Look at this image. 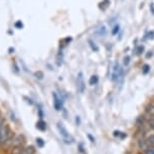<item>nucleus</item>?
<instances>
[{"label":"nucleus","mask_w":154,"mask_h":154,"mask_svg":"<svg viewBox=\"0 0 154 154\" xmlns=\"http://www.w3.org/2000/svg\"><path fill=\"white\" fill-rule=\"evenodd\" d=\"M77 87L78 90L80 91V93H84L86 90V84H85V80H84V74L82 72H80L78 74L77 77Z\"/></svg>","instance_id":"nucleus-3"},{"label":"nucleus","mask_w":154,"mask_h":154,"mask_svg":"<svg viewBox=\"0 0 154 154\" xmlns=\"http://www.w3.org/2000/svg\"><path fill=\"white\" fill-rule=\"evenodd\" d=\"M63 53H62V51H60L59 54H57V65L59 66H60L63 65Z\"/></svg>","instance_id":"nucleus-15"},{"label":"nucleus","mask_w":154,"mask_h":154,"mask_svg":"<svg viewBox=\"0 0 154 154\" xmlns=\"http://www.w3.org/2000/svg\"><path fill=\"white\" fill-rule=\"evenodd\" d=\"M121 69H122V68L120 66V65H119L118 63H116L115 66H114V69H113V75H112V81H113V82H116V81H117Z\"/></svg>","instance_id":"nucleus-5"},{"label":"nucleus","mask_w":154,"mask_h":154,"mask_svg":"<svg viewBox=\"0 0 154 154\" xmlns=\"http://www.w3.org/2000/svg\"><path fill=\"white\" fill-rule=\"evenodd\" d=\"M152 56H153V53H152V51H148V54H146V57H147V59H149V57H151Z\"/></svg>","instance_id":"nucleus-32"},{"label":"nucleus","mask_w":154,"mask_h":154,"mask_svg":"<svg viewBox=\"0 0 154 154\" xmlns=\"http://www.w3.org/2000/svg\"><path fill=\"white\" fill-rule=\"evenodd\" d=\"M130 63V57L129 56H126L124 57V66H129Z\"/></svg>","instance_id":"nucleus-21"},{"label":"nucleus","mask_w":154,"mask_h":154,"mask_svg":"<svg viewBox=\"0 0 154 154\" xmlns=\"http://www.w3.org/2000/svg\"><path fill=\"white\" fill-rule=\"evenodd\" d=\"M150 126H151V128L154 130V120H152L151 121V123H150Z\"/></svg>","instance_id":"nucleus-35"},{"label":"nucleus","mask_w":154,"mask_h":154,"mask_svg":"<svg viewBox=\"0 0 154 154\" xmlns=\"http://www.w3.org/2000/svg\"><path fill=\"white\" fill-rule=\"evenodd\" d=\"M15 27H16V28H18V29H21V28L23 27L22 22H21V21H17V22H15Z\"/></svg>","instance_id":"nucleus-23"},{"label":"nucleus","mask_w":154,"mask_h":154,"mask_svg":"<svg viewBox=\"0 0 154 154\" xmlns=\"http://www.w3.org/2000/svg\"><path fill=\"white\" fill-rule=\"evenodd\" d=\"M88 138L90 139V141H91L92 143H94V142H95V138L93 137V136H92L91 134H88Z\"/></svg>","instance_id":"nucleus-30"},{"label":"nucleus","mask_w":154,"mask_h":154,"mask_svg":"<svg viewBox=\"0 0 154 154\" xmlns=\"http://www.w3.org/2000/svg\"><path fill=\"white\" fill-rule=\"evenodd\" d=\"M96 33H97V35H99L100 37H103V36H105L106 35V33H107V29H106V27L104 26V25H102V26H100L97 29V31H96Z\"/></svg>","instance_id":"nucleus-10"},{"label":"nucleus","mask_w":154,"mask_h":154,"mask_svg":"<svg viewBox=\"0 0 154 154\" xmlns=\"http://www.w3.org/2000/svg\"><path fill=\"white\" fill-rule=\"evenodd\" d=\"M109 4H110L109 0H104L103 2H101V3H100V8H102L103 10H105L106 8L109 6Z\"/></svg>","instance_id":"nucleus-16"},{"label":"nucleus","mask_w":154,"mask_h":154,"mask_svg":"<svg viewBox=\"0 0 154 154\" xmlns=\"http://www.w3.org/2000/svg\"><path fill=\"white\" fill-rule=\"evenodd\" d=\"M11 120H12V121H16L15 116H14V114H12V112H11Z\"/></svg>","instance_id":"nucleus-33"},{"label":"nucleus","mask_w":154,"mask_h":154,"mask_svg":"<svg viewBox=\"0 0 154 154\" xmlns=\"http://www.w3.org/2000/svg\"><path fill=\"white\" fill-rule=\"evenodd\" d=\"M53 98H54V107L57 111H60L63 108V101L57 96V93H53Z\"/></svg>","instance_id":"nucleus-4"},{"label":"nucleus","mask_w":154,"mask_h":154,"mask_svg":"<svg viewBox=\"0 0 154 154\" xmlns=\"http://www.w3.org/2000/svg\"><path fill=\"white\" fill-rule=\"evenodd\" d=\"M88 42H89V45H90V48H92V51H94L95 53H97V51H99V48H98V45H96V43L93 42L92 39H89L88 40Z\"/></svg>","instance_id":"nucleus-12"},{"label":"nucleus","mask_w":154,"mask_h":154,"mask_svg":"<svg viewBox=\"0 0 154 154\" xmlns=\"http://www.w3.org/2000/svg\"><path fill=\"white\" fill-rule=\"evenodd\" d=\"M143 51H144V46L140 45V46H138L137 49H136V53H137V54H141L142 53H143Z\"/></svg>","instance_id":"nucleus-20"},{"label":"nucleus","mask_w":154,"mask_h":154,"mask_svg":"<svg viewBox=\"0 0 154 154\" xmlns=\"http://www.w3.org/2000/svg\"><path fill=\"white\" fill-rule=\"evenodd\" d=\"M11 135H12V131L10 130L9 126L3 125L1 129H0V145H3L7 143L8 141H10Z\"/></svg>","instance_id":"nucleus-2"},{"label":"nucleus","mask_w":154,"mask_h":154,"mask_svg":"<svg viewBox=\"0 0 154 154\" xmlns=\"http://www.w3.org/2000/svg\"><path fill=\"white\" fill-rule=\"evenodd\" d=\"M75 124H77L78 126H80V124H81V119L79 116H75Z\"/></svg>","instance_id":"nucleus-26"},{"label":"nucleus","mask_w":154,"mask_h":154,"mask_svg":"<svg viewBox=\"0 0 154 154\" xmlns=\"http://www.w3.org/2000/svg\"><path fill=\"white\" fill-rule=\"evenodd\" d=\"M99 83V77L97 75H93L91 78H90V80H89V84L91 86H95V85H97V84Z\"/></svg>","instance_id":"nucleus-11"},{"label":"nucleus","mask_w":154,"mask_h":154,"mask_svg":"<svg viewBox=\"0 0 154 154\" xmlns=\"http://www.w3.org/2000/svg\"><path fill=\"white\" fill-rule=\"evenodd\" d=\"M57 130H59L60 136L63 138V142H65L66 144H72L74 143L75 142L74 137L69 134V131L66 130V128L63 126V124L62 123V122H57Z\"/></svg>","instance_id":"nucleus-1"},{"label":"nucleus","mask_w":154,"mask_h":154,"mask_svg":"<svg viewBox=\"0 0 154 154\" xmlns=\"http://www.w3.org/2000/svg\"><path fill=\"white\" fill-rule=\"evenodd\" d=\"M145 154H154V149H147L145 151Z\"/></svg>","instance_id":"nucleus-29"},{"label":"nucleus","mask_w":154,"mask_h":154,"mask_svg":"<svg viewBox=\"0 0 154 154\" xmlns=\"http://www.w3.org/2000/svg\"><path fill=\"white\" fill-rule=\"evenodd\" d=\"M150 8H151V10H152V13L154 14V5H153V3H150Z\"/></svg>","instance_id":"nucleus-34"},{"label":"nucleus","mask_w":154,"mask_h":154,"mask_svg":"<svg viewBox=\"0 0 154 154\" xmlns=\"http://www.w3.org/2000/svg\"><path fill=\"white\" fill-rule=\"evenodd\" d=\"M119 31H120V25L116 24L115 26L113 27V29H112V34H113V35H116V34H118Z\"/></svg>","instance_id":"nucleus-18"},{"label":"nucleus","mask_w":154,"mask_h":154,"mask_svg":"<svg viewBox=\"0 0 154 154\" xmlns=\"http://www.w3.org/2000/svg\"><path fill=\"white\" fill-rule=\"evenodd\" d=\"M113 135H114L115 137H120L121 139H124L127 136L126 133H123V132L119 131V130H115V131L113 132Z\"/></svg>","instance_id":"nucleus-13"},{"label":"nucleus","mask_w":154,"mask_h":154,"mask_svg":"<svg viewBox=\"0 0 154 154\" xmlns=\"http://www.w3.org/2000/svg\"><path fill=\"white\" fill-rule=\"evenodd\" d=\"M24 100H26V102L29 105H33V102H32V100L31 99H29V98H27V97H24Z\"/></svg>","instance_id":"nucleus-25"},{"label":"nucleus","mask_w":154,"mask_h":154,"mask_svg":"<svg viewBox=\"0 0 154 154\" xmlns=\"http://www.w3.org/2000/svg\"><path fill=\"white\" fill-rule=\"evenodd\" d=\"M38 116H39V118H40V119H42V118H43V112H42V108H39V109H38Z\"/></svg>","instance_id":"nucleus-27"},{"label":"nucleus","mask_w":154,"mask_h":154,"mask_svg":"<svg viewBox=\"0 0 154 154\" xmlns=\"http://www.w3.org/2000/svg\"><path fill=\"white\" fill-rule=\"evenodd\" d=\"M22 151H23L22 146H20V145H15V146H12L11 154H22Z\"/></svg>","instance_id":"nucleus-9"},{"label":"nucleus","mask_w":154,"mask_h":154,"mask_svg":"<svg viewBox=\"0 0 154 154\" xmlns=\"http://www.w3.org/2000/svg\"><path fill=\"white\" fill-rule=\"evenodd\" d=\"M149 72H150V66L149 65H144L143 66H142V72H143L144 75H147Z\"/></svg>","instance_id":"nucleus-17"},{"label":"nucleus","mask_w":154,"mask_h":154,"mask_svg":"<svg viewBox=\"0 0 154 154\" xmlns=\"http://www.w3.org/2000/svg\"><path fill=\"white\" fill-rule=\"evenodd\" d=\"M34 75H35V78H36V79H38V80H42L43 79V72H40V71L36 72L35 74H34Z\"/></svg>","instance_id":"nucleus-19"},{"label":"nucleus","mask_w":154,"mask_h":154,"mask_svg":"<svg viewBox=\"0 0 154 154\" xmlns=\"http://www.w3.org/2000/svg\"><path fill=\"white\" fill-rule=\"evenodd\" d=\"M3 125H4V120H3V118L0 117V129H1Z\"/></svg>","instance_id":"nucleus-31"},{"label":"nucleus","mask_w":154,"mask_h":154,"mask_svg":"<svg viewBox=\"0 0 154 154\" xmlns=\"http://www.w3.org/2000/svg\"><path fill=\"white\" fill-rule=\"evenodd\" d=\"M153 35H154V32H153V31H151V32H149V33L147 34V38H148V39H149V38L152 39L153 37H154Z\"/></svg>","instance_id":"nucleus-28"},{"label":"nucleus","mask_w":154,"mask_h":154,"mask_svg":"<svg viewBox=\"0 0 154 154\" xmlns=\"http://www.w3.org/2000/svg\"><path fill=\"white\" fill-rule=\"evenodd\" d=\"M35 142H36V144H37V147H39V148H43V147H45V140H43L42 137H37L35 139Z\"/></svg>","instance_id":"nucleus-14"},{"label":"nucleus","mask_w":154,"mask_h":154,"mask_svg":"<svg viewBox=\"0 0 154 154\" xmlns=\"http://www.w3.org/2000/svg\"><path fill=\"white\" fill-rule=\"evenodd\" d=\"M35 153V147L32 146V145H29V146L23 148L22 154H34Z\"/></svg>","instance_id":"nucleus-8"},{"label":"nucleus","mask_w":154,"mask_h":154,"mask_svg":"<svg viewBox=\"0 0 154 154\" xmlns=\"http://www.w3.org/2000/svg\"><path fill=\"white\" fill-rule=\"evenodd\" d=\"M36 128L39 130V131L45 132L46 130V123L42 120V119H40V120L36 123Z\"/></svg>","instance_id":"nucleus-7"},{"label":"nucleus","mask_w":154,"mask_h":154,"mask_svg":"<svg viewBox=\"0 0 154 154\" xmlns=\"http://www.w3.org/2000/svg\"><path fill=\"white\" fill-rule=\"evenodd\" d=\"M24 143H25V137L23 135L16 136V137L12 140V146H15V145H20V146H23V144H24Z\"/></svg>","instance_id":"nucleus-6"},{"label":"nucleus","mask_w":154,"mask_h":154,"mask_svg":"<svg viewBox=\"0 0 154 154\" xmlns=\"http://www.w3.org/2000/svg\"><path fill=\"white\" fill-rule=\"evenodd\" d=\"M148 143L151 144L154 147V135L149 136V138H148Z\"/></svg>","instance_id":"nucleus-22"},{"label":"nucleus","mask_w":154,"mask_h":154,"mask_svg":"<svg viewBox=\"0 0 154 154\" xmlns=\"http://www.w3.org/2000/svg\"><path fill=\"white\" fill-rule=\"evenodd\" d=\"M78 149H79V152L80 153H85V149H84V145L82 143L79 144V147H78Z\"/></svg>","instance_id":"nucleus-24"}]
</instances>
